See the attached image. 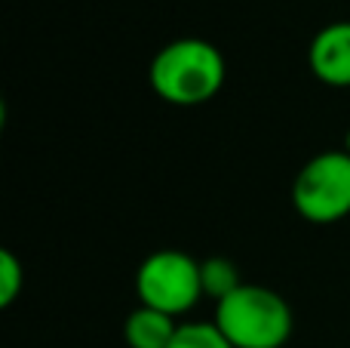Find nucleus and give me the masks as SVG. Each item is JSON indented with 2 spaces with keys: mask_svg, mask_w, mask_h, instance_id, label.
I'll use <instances>...</instances> for the list:
<instances>
[{
  "mask_svg": "<svg viewBox=\"0 0 350 348\" xmlns=\"http://www.w3.org/2000/svg\"><path fill=\"white\" fill-rule=\"evenodd\" d=\"M224 55L215 43L203 37H181L154 55L148 80L163 102L193 108L215 99L224 86Z\"/></svg>",
  "mask_w": 350,
  "mask_h": 348,
  "instance_id": "nucleus-1",
  "label": "nucleus"
},
{
  "mask_svg": "<svg viewBox=\"0 0 350 348\" xmlns=\"http://www.w3.org/2000/svg\"><path fill=\"white\" fill-rule=\"evenodd\" d=\"M215 327L234 348H283L295 330L289 302L271 287L243 284L215 302Z\"/></svg>",
  "mask_w": 350,
  "mask_h": 348,
  "instance_id": "nucleus-2",
  "label": "nucleus"
},
{
  "mask_svg": "<svg viewBox=\"0 0 350 348\" xmlns=\"http://www.w3.org/2000/svg\"><path fill=\"white\" fill-rule=\"evenodd\" d=\"M292 207L314 225H332L350 216V151H323L298 170Z\"/></svg>",
  "mask_w": 350,
  "mask_h": 348,
  "instance_id": "nucleus-3",
  "label": "nucleus"
},
{
  "mask_svg": "<svg viewBox=\"0 0 350 348\" xmlns=\"http://www.w3.org/2000/svg\"><path fill=\"white\" fill-rule=\"evenodd\" d=\"M135 293L148 308L163 314H187L203 299V277L200 262L181 250H157L135 271Z\"/></svg>",
  "mask_w": 350,
  "mask_h": 348,
  "instance_id": "nucleus-4",
  "label": "nucleus"
},
{
  "mask_svg": "<svg viewBox=\"0 0 350 348\" xmlns=\"http://www.w3.org/2000/svg\"><path fill=\"white\" fill-rule=\"evenodd\" d=\"M308 65L320 84L350 86V22H332L310 40Z\"/></svg>",
  "mask_w": 350,
  "mask_h": 348,
  "instance_id": "nucleus-5",
  "label": "nucleus"
},
{
  "mask_svg": "<svg viewBox=\"0 0 350 348\" xmlns=\"http://www.w3.org/2000/svg\"><path fill=\"white\" fill-rule=\"evenodd\" d=\"M178 327L181 324H175L172 314L139 306L123 324V336H126L129 348H170Z\"/></svg>",
  "mask_w": 350,
  "mask_h": 348,
  "instance_id": "nucleus-6",
  "label": "nucleus"
},
{
  "mask_svg": "<svg viewBox=\"0 0 350 348\" xmlns=\"http://www.w3.org/2000/svg\"><path fill=\"white\" fill-rule=\"evenodd\" d=\"M200 277H203V296H209L215 302L228 299L234 290L243 287L240 269L228 256H212L206 262H200Z\"/></svg>",
  "mask_w": 350,
  "mask_h": 348,
  "instance_id": "nucleus-7",
  "label": "nucleus"
},
{
  "mask_svg": "<svg viewBox=\"0 0 350 348\" xmlns=\"http://www.w3.org/2000/svg\"><path fill=\"white\" fill-rule=\"evenodd\" d=\"M170 348H234L224 339V333L215 327V321H197L181 324Z\"/></svg>",
  "mask_w": 350,
  "mask_h": 348,
  "instance_id": "nucleus-8",
  "label": "nucleus"
},
{
  "mask_svg": "<svg viewBox=\"0 0 350 348\" xmlns=\"http://www.w3.org/2000/svg\"><path fill=\"white\" fill-rule=\"evenodd\" d=\"M25 287V269L12 250H0V306L10 308Z\"/></svg>",
  "mask_w": 350,
  "mask_h": 348,
  "instance_id": "nucleus-9",
  "label": "nucleus"
},
{
  "mask_svg": "<svg viewBox=\"0 0 350 348\" xmlns=\"http://www.w3.org/2000/svg\"><path fill=\"white\" fill-rule=\"evenodd\" d=\"M347 151H350V139H347Z\"/></svg>",
  "mask_w": 350,
  "mask_h": 348,
  "instance_id": "nucleus-10",
  "label": "nucleus"
}]
</instances>
